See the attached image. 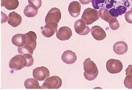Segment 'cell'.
Wrapping results in <instances>:
<instances>
[{
	"label": "cell",
	"instance_id": "7402d4cb",
	"mask_svg": "<svg viewBox=\"0 0 132 90\" xmlns=\"http://www.w3.org/2000/svg\"><path fill=\"white\" fill-rule=\"evenodd\" d=\"M99 15L100 16L104 21L108 22L111 21L113 17L112 15L110 14L109 10L106 8L105 7H103L100 8L99 10Z\"/></svg>",
	"mask_w": 132,
	"mask_h": 90
},
{
	"label": "cell",
	"instance_id": "6da1fadb",
	"mask_svg": "<svg viewBox=\"0 0 132 90\" xmlns=\"http://www.w3.org/2000/svg\"><path fill=\"white\" fill-rule=\"evenodd\" d=\"M84 76L86 80L92 81L98 75V70L96 64L89 58L86 59L84 62Z\"/></svg>",
	"mask_w": 132,
	"mask_h": 90
},
{
	"label": "cell",
	"instance_id": "4dcf8cb0",
	"mask_svg": "<svg viewBox=\"0 0 132 90\" xmlns=\"http://www.w3.org/2000/svg\"><path fill=\"white\" fill-rule=\"evenodd\" d=\"M1 24H3L6 21L7 19H8V16H6L5 14H4L3 12H1Z\"/></svg>",
	"mask_w": 132,
	"mask_h": 90
},
{
	"label": "cell",
	"instance_id": "603a6c76",
	"mask_svg": "<svg viewBox=\"0 0 132 90\" xmlns=\"http://www.w3.org/2000/svg\"><path fill=\"white\" fill-rule=\"evenodd\" d=\"M111 0H92L93 6L95 9H98L103 7H106Z\"/></svg>",
	"mask_w": 132,
	"mask_h": 90
},
{
	"label": "cell",
	"instance_id": "30bf717a",
	"mask_svg": "<svg viewBox=\"0 0 132 90\" xmlns=\"http://www.w3.org/2000/svg\"><path fill=\"white\" fill-rule=\"evenodd\" d=\"M72 35V33L70 28L68 26H62L59 29L56 33V37L59 40H68Z\"/></svg>",
	"mask_w": 132,
	"mask_h": 90
},
{
	"label": "cell",
	"instance_id": "44dd1931",
	"mask_svg": "<svg viewBox=\"0 0 132 90\" xmlns=\"http://www.w3.org/2000/svg\"><path fill=\"white\" fill-rule=\"evenodd\" d=\"M36 78H28L24 82V86L27 89H41L39 83Z\"/></svg>",
	"mask_w": 132,
	"mask_h": 90
},
{
	"label": "cell",
	"instance_id": "1f68e13d",
	"mask_svg": "<svg viewBox=\"0 0 132 90\" xmlns=\"http://www.w3.org/2000/svg\"><path fill=\"white\" fill-rule=\"evenodd\" d=\"M92 0H79V2L81 4L87 5L90 3L92 2Z\"/></svg>",
	"mask_w": 132,
	"mask_h": 90
},
{
	"label": "cell",
	"instance_id": "8992f818",
	"mask_svg": "<svg viewBox=\"0 0 132 90\" xmlns=\"http://www.w3.org/2000/svg\"><path fill=\"white\" fill-rule=\"evenodd\" d=\"M61 18V13L60 10L57 8H51L47 14L45 19V23H48L50 22L58 24Z\"/></svg>",
	"mask_w": 132,
	"mask_h": 90
},
{
	"label": "cell",
	"instance_id": "4316f807",
	"mask_svg": "<svg viewBox=\"0 0 132 90\" xmlns=\"http://www.w3.org/2000/svg\"><path fill=\"white\" fill-rule=\"evenodd\" d=\"M25 58L27 59V67H29L32 66L33 64H34V58H33L31 54H25L23 55Z\"/></svg>",
	"mask_w": 132,
	"mask_h": 90
},
{
	"label": "cell",
	"instance_id": "e0dca14e",
	"mask_svg": "<svg viewBox=\"0 0 132 90\" xmlns=\"http://www.w3.org/2000/svg\"><path fill=\"white\" fill-rule=\"evenodd\" d=\"M12 42L13 44L18 47H21L24 46L26 43V34H17L14 35L12 39Z\"/></svg>",
	"mask_w": 132,
	"mask_h": 90
},
{
	"label": "cell",
	"instance_id": "52a82bcc",
	"mask_svg": "<svg viewBox=\"0 0 132 90\" xmlns=\"http://www.w3.org/2000/svg\"><path fill=\"white\" fill-rule=\"evenodd\" d=\"M58 26V24L53 22L47 23L45 26L41 28L42 35L46 38L51 37L57 32Z\"/></svg>",
	"mask_w": 132,
	"mask_h": 90
},
{
	"label": "cell",
	"instance_id": "9c48e42d",
	"mask_svg": "<svg viewBox=\"0 0 132 90\" xmlns=\"http://www.w3.org/2000/svg\"><path fill=\"white\" fill-rule=\"evenodd\" d=\"M76 32L80 35H86L90 32V28L86 25L82 19L76 21L74 24Z\"/></svg>",
	"mask_w": 132,
	"mask_h": 90
},
{
	"label": "cell",
	"instance_id": "277c9868",
	"mask_svg": "<svg viewBox=\"0 0 132 90\" xmlns=\"http://www.w3.org/2000/svg\"><path fill=\"white\" fill-rule=\"evenodd\" d=\"M62 85V80L58 76H52L46 78L41 86V89H58Z\"/></svg>",
	"mask_w": 132,
	"mask_h": 90
},
{
	"label": "cell",
	"instance_id": "3957f363",
	"mask_svg": "<svg viewBox=\"0 0 132 90\" xmlns=\"http://www.w3.org/2000/svg\"><path fill=\"white\" fill-rule=\"evenodd\" d=\"M27 61L24 55H16L11 59L9 62V67L13 71L20 70L27 66Z\"/></svg>",
	"mask_w": 132,
	"mask_h": 90
},
{
	"label": "cell",
	"instance_id": "83f0119b",
	"mask_svg": "<svg viewBox=\"0 0 132 90\" xmlns=\"http://www.w3.org/2000/svg\"><path fill=\"white\" fill-rule=\"evenodd\" d=\"M28 2L29 4L34 5L38 8H40L42 5L41 0H28Z\"/></svg>",
	"mask_w": 132,
	"mask_h": 90
},
{
	"label": "cell",
	"instance_id": "d4e9b609",
	"mask_svg": "<svg viewBox=\"0 0 132 90\" xmlns=\"http://www.w3.org/2000/svg\"><path fill=\"white\" fill-rule=\"evenodd\" d=\"M109 27L113 30H116L120 26L119 23L117 20L116 17H113L112 19L109 22Z\"/></svg>",
	"mask_w": 132,
	"mask_h": 90
},
{
	"label": "cell",
	"instance_id": "ba28073f",
	"mask_svg": "<svg viewBox=\"0 0 132 90\" xmlns=\"http://www.w3.org/2000/svg\"><path fill=\"white\" fill-rule=\"evenodd\" d=\"M50 72L45 66L38 67L33 70V76L38 81H42L49 77Z\"/></svg>",
	"mask_w": 132,
	"mask_h": 90
},
{
	"label": "cell",
	"instance_id": "2e32d148",
	"mask_svg": "<svg viewBox=\"0 0 132 90\" xmlns=\"http://www.w3.org/2000/svg\"><path fill=\"white\" fill-rule=\"evenodd\" d=\"M113 50L118 55H123L128 50L127 44L124 41L117 42L114 45Z\"/></svg>",
	"mask_w": 132,
	"mask_h": 90
},
{
	"label": "cell",
	"instance_id": "d6986e66",
	"mask_svg": "<svg viewBox=\"0 0 132 90\" xmlns=\"http://www.w3.org/2000/svg\"><path fill=\"white\" fill-rule=\"evenodd\" d=\"M23 12L27 17H34L37 15L38 8L32 4H29L25 7Z\"/></svg>",
	"mask_w": 132,
	"mask_h": 90
},
{
	"label": "cell",
	"instance_id": "f546056e",
	"mask_svg": "<svg viewBox=\"0 0 132 90\" xmlns=\"http://www.w3.org/2000/svg\"><path fill=\"white\" fill-rule=\"evenodd\" d=\"M126 75L132 76V65H129L126 70H125Z\"/></svg>",
	"mask_w": 132,
	"mask_h": 90
},
{
	"label": "cell",
	"instance_id": "7c38bea8",
	"mask_svg": "<svg viewBox=\"0 0 132 90\" xmlns=\"http://www.w3.org/2000/svg\"><path fill=\"white\" fill-rule=\"evenodd\" d=\"M7 22L12 27H17L21 23L22 17L20 14L15 12H12L10 13L8 16Z\"/></svg>",
	"mask_w": 132,
	"mask_h": 90
},
{
	"label": "cell",
	"instance_id": "836d02e7",
	"mask_svg": "<svg viewBox=\"0 0 132 90\" xmlns=\"http://www.w3.org/2000/svg\"><path fill=\"white\" fill-rule=\"evenodd\" d=\"M131 2H132V0H131Z\"/></svg>",
	"mask_w": 132,
	"mask_h": 90
},
{
	"label": "cell",
	"instance_id": "4fadbf2b",
	"mask_svg": "<svg viewBox=\"0 0 132 90\" xmlns=\"http://www.w3.org/2000/svg\"><path fill=\"white\" fill-rule=\"evenodd\" d=\"M68 11L70 15L73 17H77L80 13L81 4L77 1H73L68 6Z\"/></svg>",
	"mask_w": 132,
	"mask_h": 90
},
{
	"label": "cell",
	"instance_id": "ac0fdd59",
	"mask_svg": "<svg viewBox=\"0 0 132 90\" xmlns=\"http://www.w3.org/2000/svg\"><path fill=\"white\" fill-rule=\"evenodd\" d=\"M1 6H4L8 10H14L19 5L18 0H1Z\"/></svg>",
	"mask_w": 132,
	"mask_h": 90
},
{
	"label": "cell",
	"instance_id": "8fae6325",
	"mask_svg": "<svg viewBox=\"0 0 132 90\" xmlns=\"http://www.w3.org/2000/svg\"><path fill=\"white\" fill-rule=\"evenodd\" d=\"M92 35L97 41H102L106 38V34L105 31L100 26H94L90 29Z\"/></svg>",
	"mask_w": 132,
	"mask_h": 90
},
{
	"label": "cell",
	"instance_id": "f1b7e54d",
	"mask_svg": "<svg viewBox=\"0 0 132 90\" xmlns=\"http://www.w3.org/2000/svg\"><path fill=\"white\" fill-rule=\"evenodd\" d=\"M125 18L128 23L132 24V12L131 11H128L125 13Z\"/></svg>",
	"mask_w": 132,
	"mask_h": 90
},
{
	"label": "cell",
	"instance_id": "484cf974",
	"mask_svg": "<svg viewBox=\"0 0 132 90\" xmlns=\"http://www.w3.org/2000/svg\"><path fill=\"white\" fill-rule=\"evenodd\" d=\"M125 86L128 89H132V76L127 75L124 81Z\"/></svg>",
	"mask_w": 132,
	"mask_h": 90
},
{
	"label": "cell",
	"instance_id": "5bb4252c",
	"mask_svg": "<svg viewBox=\"0 0 132 90\" xmlns=\"http://www.w3.org/2000/svg\"><path fill=\"white\" fill-rule=\"evenodd\" d=\"M77 59V58L75 53L70 50L64 51L61 56L62 61L67 64L74 63L76 61Z\"/></svg>",
	"mask_w": 132,
	"mask_h": 90
},
{
	"label": "cell",
	"instance_id": "d6a6232c",
	"mask_svg": "<svg viewBox=\"0 0 132 90\" xmlns=\"http://www.w3.org/2000/svg\"><path fill=\"white\" fill-rule=\"evenodd\" d=\"M131 12H132V7H131Z\"/></svg>",
	"mask_w": 132,
	"mask_h": 90
},
{
	"label": "cell",
	"instance_id": "5b68a950",
	"mask_svg": "<svg viewBox=\"0 0 132 90\" xmlns=\"http://www.w3.org/2000/svg\"><path fill=\"white\" fill-rule=\"evenodd\" d=\"M123 68L122 63L118 60L109 59L106 63V69L111 74H116L122 71Z\"/></svg>",
	"mask_w": 132,
	"mask_h": 90
},
{
	"label": "cell",
	"instance_id": "cb8c5ba5",
	"mask_svg": "<svg viewBox=\"0 0 132 90\" xmlns=\"http://www.w3.org/2000/svg\"><path fill=\"white\" fill-rule=\"evenodd\" d=\"M18 51L19 53L21 55H24L25 54H30L32 55L33 53H34V50L32 48L28 47L26 45H24V46L19 47L18 49Z\"/></svg>",
	"mask_w": 132,
	"mask_h": 90
},
{
	"label": "cell",
	"instance_id": "7a4b0ae2",
	"mask_svg": "<svg viewBox=\"0 0 132 90\" xmlns=\"http://www.w3.org/2000/svg\"><path fill=\"white\" fill-rule=\"evenodd\" d=\"M100 17L99 12L96 9L88 7L84 11L81 19L86 25H90L98 20Z\"/></svg>",
	"mask_w": 132,
	"mask_h": 90
},
{
	"label": "cell",
	"instance_id": "ffe728a7",
	"mask_svg": "<svg viewBox=\"0 0 132 90\" xmlns=\"http://www.w3.org/2000/svg\"><path fill=\"white\" fill-rule=\"evenodd\" d=\"M127 7L124 5H120L116 8H113L109 10V13L113 17H118L119 15L126 13Z\"/></svg>",
	"mask_w": 132,
	"mask_h": 90
},
{
	"label": "cell",
	"instance_id": "9a60e30c",
	"mask_svg": "<svg viewBox=\"0 0 132 90\" xmlns=\"http://www.w3.org/2000/svg\"><path fill=\"white\" fill-rule=\"evenodd\" d=\"M26 46L32 48L34 50L37 47V35L36 33L33 31H29L27 33H26Z\"/></svg>",
	"mask_w": 132,
	"mask_h": 90
}]
</instances>
